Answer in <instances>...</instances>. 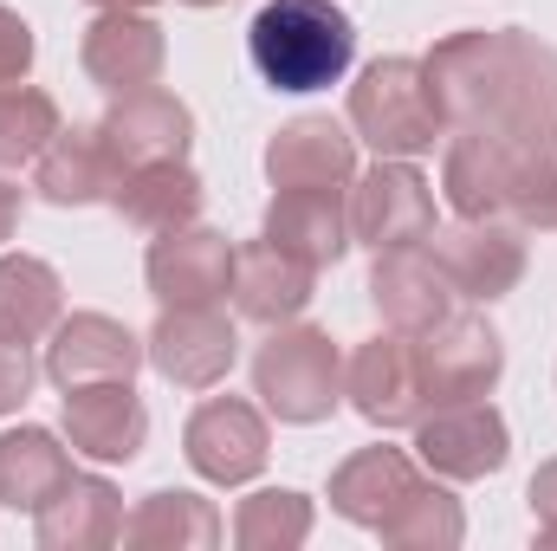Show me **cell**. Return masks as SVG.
<instances>
[{
	"instance_id": "cell-4",
	"label": "cell",
	"mask_w": 557,
	"mask_h": 551,
	"mask_svg": "<svg viewBox=\"0 0 557 551\" xmlns=\"http://www.w3.org/2000/svg\"><path fill=\"white\" fill-rule=\"evenodd\" d=\"M253 396L292 421L311 428L344 403V357L331 344V331L318 325H273V338L253 351Z\"/></svg>"
},
{
	"instance_id": "cell-36",
	"label": "cell",
	"mask_w": 557,
	"mask_h": 551,
	"mask_svg": "<svg viewBox=\"0 0 557 551\" xmlns=\"http://www.w3.org/2000/svg\"><path fill=\"white\" fill-rule=\"evenodd\" d=\"M13 228H20V188L0 182V241H13Z\"/></svg>"
},
{
	"instance_id": "cell-31",
	"label": "cell",
	"mask_w": 557,
	"mask_h": 551,
	"mask_svg": "<svg viewBox=\"0 0 557 551\" xmlns=\"http://www.w3.org/2000/svg\"><path fill=\"white\" fill-rule=\"evenodd\" d=\"M59 137V105L39 85H0V169L33 162Z\"/></svg>"
},
{
	"instance_id": "cell-13",
	"label": "cell",
	"mask_w": 557,
	"mask_h": 551,
	"mask_svg": "<svg viewBox=\"0 0 557 551\" xmlns=\"http://www.w3.org/2000/svg\"><path fill=\"white\" fill-rule=\"evenodd\" d=\"M78 59H85V78H91L98 91L124 98V91H143V85L162 78L169 39H162V26H156L149 13H137V7H104V13L85 26Z\"/></svg>"
},
{
	"instance_id": "cell-27",
	"label": "cell",
	"mask_w": 557,
	"mask_h": 551,
	"mask_svg": "<svg viewBox=\"0 0 557 551\" xmlns=\"http://www.w3.org/2000/svg\"><path fill=\"white\" fill-rule=\"evenodd\" d=\"M124 546L131 551H214L221 546V513L201 493H143L137 513L124 519Z\"/></svg>"
},
{
	"instance_id": "cell-2",
	"label": "cell",
	"mask_w": 557,
	"mask_h": 551,
	"mask_svg": "<svg viewBox=\"0 0 557 551\" xmlns=\"http://www.w3.org/2000/svg\"><path fill=\"white\" fill-rule=\"evenodd\" d=\"M253 72L273 91H324L357 59V26L337 0H267L247 26Z\"/></svg>"
},
{
	"instance_id": "cell-16",
	"label": "cell",
	"mask_w": 557,
	"mask_h": 551,
	"mask_svg": "<svg viewBox=\"0 0 557 551\" xmlns=\"http://www.w3.org/2000/svg\"><path fill=\"white\" fill-rule=\"evenodd\" d=\"M104 143H111V156L124 162V175L143 169V162H188V143H195V111L175 98V91H156V85H143V91H124V98H111V111H104Z\"/></svg>"
},
{
	"instance_id": "cell-9",
	"label": "cell",
	"mask_w": 557,
	"mask_h": 551,
	"mask_svg": "<svg viewBox=\"0 0 557 551\" xmlns=\"http://www.w3.org/2000/svg\"><path fill=\"white\" fill-rule=\"evenodd\" d=\"M428 247H434L441 273L454 279V292L460 298H480V305L506 298L525 279V228L519 221H499V215H486V221H460L454 215L447 228L428 234Z\"/></svg>"
},
{
	"instance_id": "cell-23",
	"label": "cell",
	"mask_w": 557,
	"mask_h": 551,
	"mask_svg": "<svg viewBox=\"0 0 557 551\" xmlns=\"http://www.w3.org/2000/svg\"><path fill=\"white\" fill-rule=\"evenodd\" d=\"M311 267L305 260H292L285 247H273L267 234L260 241H247V247H234V279H227V292H234V311L240 318H253V325H292L305 305H311Z\"/></svg>"
},
{
	"instance_id": "cell-12",
	"label": "cell",
	"mask_w": 557,
	"mask_h": 551,
	"mask_svg": "<svg viewBox=\"0 0 557 551\" xmlns=\"http://www.w3.org/2000/svg\"><path fill=\"white\" fill-rule=\"evenodd\" d=\"M149 351L131 325L104 318V311H72L52 325V344H46V377L59 390H85V383H131Z\"/></svg>"
},
{
	"instance_id": "cell-38",
	"label": "cell",
	"mask_w": 557,
	"mask_h": 551,
	"mask_svg": "<svg viewBox=\"0 0 557 551\" xmlns=\"http://www.w3.org/2000/svg\"><path fill=\"white\" fill-rule=\"evenodd\" d=\"M182 7H227V0H182Z\"/></svg>"
},
{
	"instance_id": "cell-20",
	"label": "cell",
	"mask_w": 557,
	"mask_h": 551,
	"mask_svg": "<svg viewBox=\"0 0 557 551\" xmlns=\"http://www.w3.org/2000/svg\"><path fill=\"white\" fill-rule=\"evenodd\" d=\"M39 551H104L124 539V493L104 474H72L39 513H33Z\"/></svg>"
},
{
	"instance_id": "cell-21",
	"label": "cell",
	"mask_w": 557,
	"mask_h": 551,
	"mask_svg": "<svg viewBox=\"0 0 557 551\" xmlns=\"http://www.w3.org/2000/svg\"><path fill=\"white\" fill-rule=\"evenodd\" d=\"M267 241L305 260L311 273L337 267L350 247V201L344 188H278L267 208Z\"/></svg>"
},
{
	"instance_id": "cell-14",
	"label": "cell",
	"mask_w": 557,
	"mask_h": 551,
	"mask_svg": "<svg viewBox=\"0 0 557 551\" xmlns=\"http://www.w3.org/2000/svg\"><path fill=\"white\" fill-rule=\"evenodd\" d=\"M143 279H149L156 305H214L234 279V247H227V234H214L201 221L169 228L149 241Z\"/></svg>"
},
{
	"instance_id": "cell-33",
	"label": "cell",
	"mask_w": 557,
	"mask_h": 551,
	"mask_svg": "<svg viewBox=\"0 0 557 551\" xmlns=\"http://www.w3.org/2000/svg\"><path fill=\"white\" fill-rule=\"evenodd\" d=\"M33 26L13 13V7H0V85H26V72H33Z\"/></svg>"
},
{
	"instance_id": "cell-8",
	"label": "cell",
	"mask_w": 557,
	"mask_h": 551,
	"mask_svg": "<svg viewBox=\"0 0 557 551\" xmlns=\"http://www.w3.org/2000/svg\"><path fill=\"white\" fill-rule=\"evenodd\" d=\"M416 454L434 480H486L512 454V428L486 396L473 403H441L416 421Z\"/></svg>"
},
{
	"instance_id": "cell-30",
	"label": "cell",
	"mask_w": 557,
	"mask_h": 551,
	"mask_svg": "<svg viewBox=\"0 0 557 551\" xmlns=\"http://www.w3.org/2000/svg\"><path fill=\"white\" fill-rule=\"evenodd\" d=\"M311 539V500L292 487H260L234 513V546L240 551H292Z\"/></svg>"
},
{
	"instance_id": "cell-15",
	"label": "cell",
	"mask_w": 557,
	"mask_h": 551,
	"mask_svg": "<svg viewBox=\"0 0 557 551\" xmlns=\"http://www.w3.org/2000/svg\"><path fill=\"white\" fill-rule=\"evenodd\" d=\"M370 298H376V311H383V325L389 331H403V338H421V331H434L447 311H454V279L441 273V260H434V247H383L376 254V267H370Z\"/></svg>"
},
{
	"instance_id": "cell-3",
	"label": "cell",
	"mask_w": 557,
	"mask_h": 551,
	"mask_svg": "<svg viewBox=\"0 0 557 551\" xmlns=\"http://www.w3.org/2000/svg\"><path fill=\"white\" fill-rule=\"evenodd\" d=\"M350 131H357V143H370L376 156H396V162H416L447 137L441 98H434L421 59L363 65V78L350 85Z\"/></svg>"
},
{
	"instance_id": "cell-26",
	"label": "cell",
	"mask_w": 557,
	"mask_h": 551,
	"mask_svg": "<svg viewBox=\"0 0 557 551\" xmlns=\"http://www.w3.org/2000/svg\"><path fill=\"white\" fill-rule=\"evenodd\" d=\"M72 480V454L59 448L52 428H7L0 434V506L13 513H39L59 487Z\"/></svg>"
},
{
	"instance_id": "cell-29",
	"label": "cell",
	"mask_w": 557,
	"mask_h": 551,
	"mask_svg": "<svg viewBox=\"0 0 557 551\" xmlns=\"http://www.w3.org/2000/svg\"><path fill=\"white\" fill-rule=\"evenodd\" d=\"M376 539L396 551H454L467 539V513H460V500L441 480H416L396 500V513L376 526Z\"/></svg>"
},
{
	"instance_id": "cell-25",
	"label": "cell",
	"mask_w": 557,
	"mask_h": 551,
	"mask_svg": "<svg viewBox=\"0 0 557 551\" xmlns=\"http://www.w3.org/2000/svg\"><path fill=\"white\" fill-rule=\"evenodd\" d=\"M111 208L143 228V234H169V228H188L201 215V175L188 162H143L117 182Z\"/></svg>"
},
{
	"instance_id": "cell-6",
	"label": "cell",
	"mask_w": 557,
	"mask_h": 551,
	"mask_svg": "<svg viewBox=\"0 0 557 551\" xmlns=\"http://www.w3.org/2000/svg\"><path fill=\"white\" fill-rule=\"evenodd\" d=\"M428 234H434V182L416 162L383 156L370 175L350 182V241L383 254V247H416Z\"/></svg>"
},
{
	"instance_id": "cell-10",
	"label": "cell",
	"mask_w": 557,
	"mask_h": 551,
	"mask_svg": "<svg viewBox=\"0 0 557 551\" xmlns=\"http://www.w3.org/2000/svg\"><path fill=\"white\" fill-rule=\"evenodd\" d=\"M182 454H188V467H195L201 480L240 487V480H253V474L267 467L273 434H267V415L253 409V403H240V396H208L201 409L188 415V428H182Z\"/></svg>"
},
{
	"instance_id": "cell-37",
	"label": "cell",
	"mask_w": 557,
	"mask_h": 551,
	"mask_svg": "<svg viewBox=\"0 0 557 551\" xmlns=\"http://www.w3.org/2000/svg\"><path fill=\"white\" fill-rule=\"evenodd\" d=\"M91 7H98V13H104V7H137L143 13V7H156V0H91Z\"/></svg>"
},
{
	"instance_id": "cell-32",
	"label": "cell",
	"mask_w": 557,
	"mask_h": 551,
	"mask_svg": "<svg viewBox=\"0 0 557 551\" xmlns=\"http://www.w3.org/2000/svg\"><path fill=\"white\" fill-rule=\"evenodd\" d=\"M506 221L539 228V234H557V143H545V149H519Z\"/></svg>"
},
{
	"instance_id": "cell-11",
	"label": "cell",
	"mask_w": 557,
	"mask_h": 551,
	"mask_svg": "<svg viewBox=\"0 0 557 551\" xmlns=\"http://www.w3.org/2000/svg\"><path fill=\"white\" fill-rule=\"evenodd\" d=\"M344 396H350V409L363 415L370 428H416L421 415H428L416 338L389 331V338L357 344L350 364H344Z\"/></svg>"
},
{
	"instance_id": "cell-35",
	"label": "cell",
	"mask_w": 557,
	"mask_h": 551,
	"mask_svg": "<svg viewBox=\"0 0 557 551\" xmlns=\"http://www.w3.org/2000/svg\"><path fill=\"white\" fill-rule=\"evenodd\" d=\"M525 500H532L539 539H545V546H557V454L539 467V474H532V493H525Z\"/></svg>"
},
{
	"instance_id": "cell-7",
	"label": "cell",
	"mask_w": 557,
	"mask_h": 551,
	"mask_svg": "<svg viewBox=\"0 0 557 551\" xmlns=\"http://www.w3.org/2000/svg\"><path fill=\"white\" fill-rule=\"evenodd\" d=\"M143 351H149L156 377H169L175 390H214L240 357V331L221 305H162Z\"/></svg>"
},
{
	"instance_id": "cell-28",
	"label": "cell",
	"mask_w": 557,
	"mask_h": 551,
	"mask_svg": "<svg viewBox=\"0 0 557 551\" xmlns=\"http://www.w3.org/2000/svg\"><path fill=\"white\" fill-rule=\"evenodd\" d=\"M65 318V285L46 260L33 254H7L0 260V338L7 344H46L52 325Z\"/></svg>"
},
{
	"instance_id": "cell-24",
	"label": "cell",
	"mask_w": 557,
	"mask_h": 551,
	"mask_svg": "<svg viewBox=\"0 0 557 551\" xmlns=\"http://www.w3.org/2000/svg\"><path fill=\"white\" fill-rule=\"evenodd\" d=\"M416 480L421 474H416V461H409L403 448H357V454L331 474V513H344L350 526L376 532Z\"/></svg>"
},
{
	"instance_id": "cell-18",
	"label": "cell",
	"mask_w": 557,
	"mask_h": 551,
	"mask_svg": "<svg viewBox=\"0 0 557 551\" xmlns=\"http://www.w3.org/2000/svg\"><path fill=\"white\" fill-rule=\"evenodd\" d=\"M267 182L273 188H350L357 182V131L337 118H292L267 143Z\"/></svg>"
},
{
	"instance_id": "cell-5",
	"label": "cell",
	"mask_w": 557,
	"mask_h": 551,
	"mask_svg": "<svg viewBox=\"0 0 557 551\" xmlns=\"http://www.w3.org/2000/svg\"><path fill=\"white\" fill-rule=\"evenodd\" d=\"M416 364H421V396L428 409L441 403H473V396H493L499 370H506V344L486 318L473 311H447L434 331H421L416 344Z\"/></svg>"
},
{
	"instance_id": "cell-22",
	"label": "cell",
	"mask_w": 557,
	"mask_h": 551,
	"mask_svg": "<svg viewBox=\"0 0 557 551\" xmlns=\"http://www.w3.org/2000/svg\"><path fill=\"white\" fill-rule=\"evenodd\" d=\"M512 169H519V149H512V143H493V137H480V131H447L441 195H447V208H454L460 221H486V215L506 221Z\"/></svg>"
},
{
	"instance_id": "cell-19",
	"label": "cell",
	"mask_w": 557,
	"mask_h": 551,
	"mask_svg": "<svg viewBox=\"0 0 557 551\" xmlns=\"http://www.w3.org/2000/svg\"><path fill=\"white\" fill-rule=\"evenodd\" d=\"M65 441H72V454H85L98 467L137 461L143 441H149V409H143V396L131 383L65 390Z\"/></svg>"
},
{
	"instance_id": "cell-34",
	"label": "cell",
	"mask_w": 557,
	"mask_h": 551,
	"mask_svg": "<svg viewBox=\"0 0 557 551\" xmlns=\"http://www.w3.org/2000/svg\"><path fill=\"white\" fill-rule=\"evenodd\" d=\"M33 383H39V370H33V351L0 338V415L20 409V403L33 396Z\"/></svg>"
},
{
	"instance_id": "cell-1",
	"label": "cell",
	"mask_w": 557,
	"mask_h": 551,
	"mask_svg": "<svg viewBox=\"0 0 557 551\" xmlns=\"http://www.w3.org/2000/svg\"><path fill=\"white\" fill-rule=\"evenodd\" d=\"M447 131H480L512 149L557 143V52L519 26L447 33L421 59Z\"/></svg>"
},
{
	"instance_id": "cell-17",
	"label": "cell",
	"mask_w": 557,
	"mask_h": 551,
	"mask_svg": "<svg viewBox=\"0 0 557 551\" xmlns=\"http://www.w3.org/2000/svg\"><path fill=\"white\" fill-rule=\"evenodd\" d=\"M117 182H124V162L111 156V143H104L98 124H72V131L59 124V137L33 156V188H39V201H52V208L111 201Z\"/></svg>"
}]
</instances>
